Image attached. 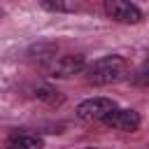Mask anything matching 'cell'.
I'll list each match as a JSON object with an SVG mask.
<instances>
[{
  "mask_svg": "<svg viewBox=\"0 0 149 149\" xmlns=\"http://www.w3.org/2000/svg\"><path fill=\"white\" fill-rule=\"evenodd\" d=\"M84 77L88 84H95V86H105V84H116L121 79L128 77V63L123 56H102L98 61H93L91 65H86L84 70Z\"/></svg>",
  "mask_w": 149,
  "mask_h": 149,
  "instance_id": "6da1fadb",
  "label": "cell"
},
{
  "mask_svg": "<svg viewBox=\"0 0 149 149\" xmlns=\"http://www.w3.org/2000/svg\"><path fill=\"white\" fill-rule=\"evenodd\" d=\"M114 109H116V102H114L112 98L98 95V98H88V100L79 102V105H77V116L84 119V121H102V119H105L109 112H114Z\"/></svg>",
  "mask_w": 149,
  "mask_h": 149,
  "instance_id": "7a4b0ae2",
  "label": "cell"
},
{
  "mask_svg": "<svg viewBox=\"0 0 149 149\" xmlns=\"http://www.w3.org/2000/svg\"><path fill=\"white\" fill-rule=\"evenodd\" d=\"M105 14L119 23H140L142 21V9L133 2H126V0H107Z\"/></svg>",
  "mask_w": 149,
  "mask_h": 149,
  "instance_id": "3957f363",
  "label": "cell"
},
{
  "mask_svg": "<svg viewBox=\"0 0 149 149\" xmlns=\"http://www.w3.org/2000/svg\"><path fill=\"white\" fill-rule=\"evenodd\" d=\"M102 123L114 128V130H121V133H133L140 128V114L135 109H128V107H123V109L116 107L114 112H109L102 119Z\"/></svg>",
  "mask_w": 149,
  "mask_h": 149,
  "instance_id": "277c9868",
  "label": "cell"
},
{
  "mask_svg": "<svg viewBox=\"0 0 149 149\" xmlns=\"http://www.w3.org/2000/svg\"><path fill=\"white\" fill-rule=\"evenodd\" d=\"M84 70H86V61L81 54H65L49 65L51 77H70V74H79Z\"/></svg>",
  "mask_w": 149,
  "mask_h": 149,
  "instance_id": "5b68a950",
  "label": "cell"
},
{
  "mask_svg": "<svg viewBox=\"0 0 149 149\" xmlns=\"http://www.w3.org/2000/svg\"><path fill=\"white\" fill-rule=\"evenodd\" d=\"M7 149H42V137L33 133H16L9 137Z\"/></svg>",
  "mask_w": 149,
  "mask_h": 149,
  "instance_id": "8992f818",
  "label": "cell"
},
{
  "mask_svg": "<svg viewBox=\"0 0 149 149\" xmlns=\"http://www.w3.org/2000/svg\"><path fill=\"white\" fill-rule=\"evenodd\" d=\"M35 98H37V100H42V102H47V105H61V102H63L61 91H56V88H54V86H49V84L37 86V88H35Z\"/></svg>",
  "mask_w": 149,
  "mask_h": 149,
  "instance_id": "52a82bcc",
  "label": "cell"
},
{
  "mask_svg": "<svg viewBox=\"0 0 149 149\" xmlns=\"http://www.w3.org/2000/svg\"><path fill=\"white\" fill-rule=\"evenodd\" d=\"M130 81H133L135 86H149V61L142 63V65L130 74Z\"/></svg>",
  "mask_w": 149,
  "mask_h": 149,
  "instance_id": "ba28073f",
  "label": "cell"
},
{
  "mask_svg": "<svg viewBox=\"0 0 149 149\" xmlns=\"http://www.w3.org/2000/svg\"><path fill=\"white\" fill-rule=\"evenodd\" d=\"M42 7L49 9V12H77V9H79V5H74V2H58V0H56V2L44 0Z\"/></svg>",
  "mask_w": 149,
  "mask_h": 149,
  "instance_id": "9c48e42d",
  "label": "cell"
},
{
  "mask_svg": "<svg viewBox=\"0 0 149 149\" xmlns=\"http://www.w3.org/2000/svg\"><path fill=\"white\" fill-rule=\"evenodd\" d=\"M88 149H93V147H88Z\"/></svg>",
  "mask_w": 149,
  "mask_h": 149,
  "instance_id": "30bf717a",
  "label": "cell"
}]
</instances>
